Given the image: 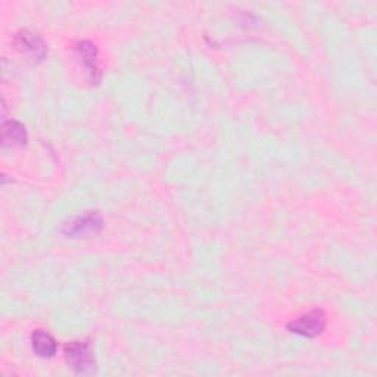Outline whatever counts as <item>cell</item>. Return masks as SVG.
I'll return each mask as SVG.
<instances>
[{"mask_svg": "<svg viewBox=\"0 0 377 377\" xmlns=\"http://www.w3.org/2000/svg\"><path fill=\"white\" fill-rule=\"evenodd\" d=\"M16 47L31 55L35 60H43L46 55V47L39 34H35L30 30H23L15 35Z\"/></svg>", "mask_w": 377, "mask_h": 377, "instance_id": "cell-4", "label": "cell"}, {"mask_svg": "<svg viewBox=\"0 0 377 377\" xmlns=\"http://www.w3.org/2000/svg\"><path fill=\"white\" fill-rule=\"evenodd\" d=\"M31 347L37 356L52 358L58 349L53 336L45 330H35L31 336Z\"/></svg>", "mask_w": 377, "mask_h": 377, "instance_id": "cell-5", "label": "cell"}, {"mask_svg": "<svg viewBox=\"0 0 377 377\" xmlns=\"http://www.w3.org/2000/svg\"><path fill=\"white\" fill-rule=\"evenodd\" d=\"M77 52L84 64V67L89 69L93 81H99V68H98V50L96 46L90 42H81L77 45Z\"/></svg>", "mask_w": 377, "mask_h": 377, "instance_id": "cell-6", "label": "cell"}, {"mask_svg": "<svg viewBox=\"0 0 377 377\" xmlns=\"http://www.w3.org/2000/svg\"><path fill=\"white\" fill-rule=\"evenodd\" d=\"M4 145L5 146H23L27 143V131L20 121H5L4 123Z\"/></svg>", "mask_w": 377, "mask_h": 377, "instance_id": "cell-7", "label": "cell"}, {"mask_svg": "<svg viewBox=\"0 0 377 377\" xmlns=\"http://www.w3.org/2000/svg\"><path fill=\"white\" fill-rule=\"evenodd\" d=\"M102 229V218L96 213H86L74 218L64 227V233L69 237H83L96 235Z\"/></svg>", "mask_w": 377, "mask_h": 377, "instance_id": "cell-3", "label": "cell"}, {"mask_svg": "<svg viewBox=\"0 0 377 377\" xmlns=\"http://www.w3.org/2000/svg\"><path fill=\"white\" fill-rule=\"evenodd\" d=\"M327 323L326 314L322 310H313L304 315L295 318L293 322L288 325L289 332L304 336V337H315L322 334Z\"/></svg>", "mask_w": 377, "mask_h": 377, "instance_id": "cell-2", "label": "cell"}, {"mask_svg": "<svg viewBox=\"0 0 377 377\" xmlns=\"http://www.w3.org/2000/svg\"><path fill=\"white\" fill-rule=\"evenodd\" d=\"M65 358L69 367L79 374H90L96 368L93 351L84 342L68 344L65 347Z\"/></svg>", "mask_w": 377, "mask_h": 377, "instance_id": "cell-1", "label": "cell"}]
</instances>
